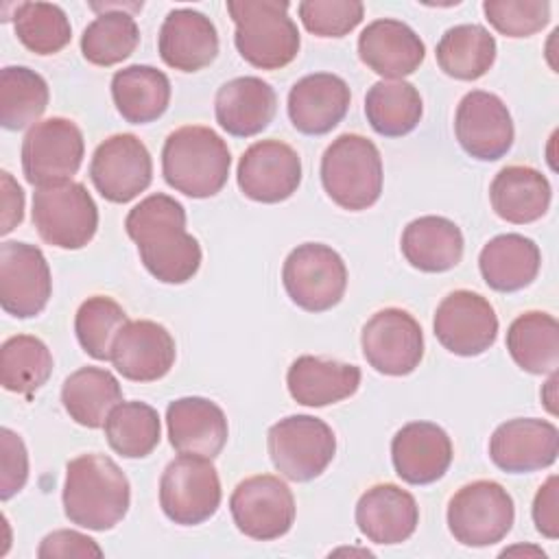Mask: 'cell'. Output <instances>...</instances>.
<instances>
[{
  "instance_id": "5bb4252c",
  "label": "cell",
  "mask_w": 559,
  "mask_h": 559,
  "mask_svg": "<svg viewBox=\"0 0 559 559\" xmlns=\"http://www.w3.org/2000/svg\"><path fill=\"white\" fill-rule=\"evenodd\" d=\"M90 179L103 199L111 203H129L151 186V153L133 133L109 135L92 155Z\"/></svg>"
},
{
  "instance_id": "8d00e7d4",
  "label": "cell",
  "mask_w": 559,
  "mask_h": 559,
  "mask_svg": "<svg viewBox=\"0 0 559 559\" xmlns=\"http://www.w3.org/2000/svg\"><path fill=\"white\" fill-rule=\"evenodd\" d=\"M127 4H105L81 35L83 57L100 68L116 66L133 55L140 44V28Z\"/></svg>"
},
{
  "instance_id": "603a6c76",
  "label": "cell",
  "mask_w": 559,
  "mask_h": 559,
  "mask_svg": "<svg viewBox=\"0 0 559 559\" xmlns=\"http://www.w3.org/2000/svg\"><path fill=\"white\" fill-rule=\"evenodd\" d=\"M166 428L170 445L179 454H199L207 459L221 454L229 435L223 408L199 395L170 402L166 408Z\"/></svg>"
},
{
  "instance_id": "484cf974",
  "label": "cell",
  "mask_w": 559,
  "mask_h": 559,
  "mask_svg": "<svg viewBox=\"0 0 559 559\" xmlns=\"http://www.w3.org/2000/svg\"><path fill=\"white\" fill-rule=\"evenodd\" d=\"M358 57L382 79H402L421 66L426 46L408 24L382 17L362 28L358 37Z\"/></svg>"
},
{
  "instance_id": "5b68a950",
  "label": "cell",
  "mask_w": 559,
  "mask_h": 559,
  "mask_svg": "<svg viewBox=\"0 0 559 559\" xmlns=\"http://www.w3.org/2000/svg\"><path fill=\"white\" fill-rule=\"evenodd\" d=\"M382 157L378 146L358 133H343L321 157V183L343 210L360 212L382 194Z\"/></svg>"
},
{
  "instance_id": "52a82bcc",
  "label": "cell",
  "mask_w": 559,
  "mask_h": 559,
  "mask_svg": "<svg viewBox=\"0 0 559 559\" xmlns=\"http://www.w3.org/2000/svg\"><path fill=\"white\" fill-rule=\"evenodd\" d=\"M33 225L44 242L81 249L98 229V207L79 181L39 186L33 192Z\"/></svg>"
},
{
  "instance_id": "7402d4cb",
  "label": "cell",
  "mask_w": 559,
  "mask_h": 559,
  "mask_svg": "<svg viewBox=\"0 0 559 559\" xmlns=\"http://www.w3.org/2000/svg\"><path fill=\"white\" fill-rule=\"evenodd\" d=\"M349 85L332 72H314L299 79L288 92V118L299 133H330L349 109Z\"/></svg>"
},
{
  "instance_id": "681fc988",
  "label": "cell",
  "mask_w": 559,
  "mask_h": 559,
  "mask_svg": "<svg viewBox=\"0 0 559 559\" xmlns=\"http://www.w3.org/2000/svg\"><path fill=\"white\" fill-rule=\"evenodd\" d=\"M555 389H557V371H552V373H550V380L544 384V391H542V400H544V404H546V408H548V413H550V415H557V406H555V402H557V397H555Z\"/></svg>"
},
{
  "instance_id": "f35d334b",
  "label": "cell",
  "mask_w": 559,
  "mask_h": 559,
  "mask_svg": "<svg viewBox=\"0 0 559 559\" xmlns=\"http://www.w3.org/2000/svg\"><path fill=\"white\" fill-rule=\"evenodd\" d=\"M103 428L109 448L124 459L148 456L162 439L157 411L151 404L138 400H122L118 406H114Z\"/></svg>"
},
{
  "instance_id": "3957f363",
  "label": "cell",
  "mask_w": 559,
  "mask_h": 559,
  "mask_svg": "<svg viewBox=\"0 0 559 559\" xmlns=\"http://www.w3.org/2000/svg\"><path fill=\"white\" fill-rule=\"evenodd\" d=\"M231 153L227 142L210 127L186 124L168 133L162 148L166 183L192 199L218 194L229 177Z\"/></svg>"
},
{
  "instance_id": "ffe728a7",
  "label": "cell",
  "mask_w": 559,
  "mask_h": 559,
  "mask_svg": "<svg viewBox=\"0 0 559 559\" xmlns=\"http://www.w3.org/2000/svg\"><path fill=\"white\" fill-rule=\"evenodd\" d=\"M177 358L170 332L151 319L127 321L111 345L116 371L133 382H155L164 378Z\"/></svg>"
},
{
  "instance_id": "f6af8a7d",
  "label": "cell",
  "mask_w": 559,
  "mask_h": 559,
  "mask_svg": "<svg viewBox=\"0 0 559 559\" xmlns=\"http://www.w3.org/2000/svg\"><path fill=\"white\" fill-rule=\"evenodd\" d=\"M28 480V452L17 432L0 430V498H13Z\"/></svg>"
},
{
  "instance_id": "b9f144b4",
  "label": "cell",
  "mask_w": 559,
  "mask_h": 559,
  "mask_svg": "<svg viewBox=\"0 0 559 559\" xmlns=\"http://www.w3.org/2000/svg\"><path fill=\"white\" fill-rule=\"evenodd\" d=\"M127 321V312L116 299L107 295H94L79 306L74 317V332L85 354L96 360H109L111 345Z\"/></svg>"
},
{
  "instance_id": "83f0119b",
  "label": "cell",
  "mask_w": 559,
  "mask_h": 559,
  "mask_svg": "<svg viewBox=\"0 0 559 559\" xmlns=\"http://www.w3.org/2000/svg\"><path fill=\"white\" fill-rule=\"evenodd\" d=\"M360 378L362 373L356 365L306 354L288 367L286 386L297 404L319 408L352 397L360 386Z\"/></svg>"
},
{
  "instance_id": "7dc6e473",
  "label": "cell",
  "mask_w": 559,
  "mask_h": 559,
  "mask_svg": "<svg viewBox=\"0 0 559 559\" xmlns=\"http://www.w3.org/2000/svg\"><path fill=\"white\" fill-rule=\"evenodd\" d=\"M557 476H548V480L537 489L535 500H533V522L535 528L548 537V539H557L559 537V513H557V504H559V491H557Z\"/></svg>"
},
{
  "instance_id": "f907efd6",
  "label": "cell",
  "mask_w": 559,
  "mask_h": 559,
  "mask_svg": "<svg viewBox=\"0 0 559 559\" xmlns=\"http://www.w3.org/2000/svg\"><path fill=\"white\" fill-rule=\"evenodd\" d=\"M513 552H533V555H537V557H546V552L544 550H539V548H522V546H515V548H507V550H502V557H507V555H513Z\"/></svg>"
},
{
  "instance_id": "6da1fadb",
  "label": "cell",
  "mask_w": 559,
  "mask_h": 559,
  "mask_svg": "<svg viewBox=\"0 0 559 559\" xmlns=\"http://www.w3.org/2000/svg\"><path fill=\"white\" fill-rule=\"evenodd\" d=\"M144 269L164 284H186L201 266V245L186 231V210L168 194L142 199L124 218Z\"/></svg>"
},
{
  "instance_id": "f546056e",
  "label": "cell",
  "mask_w": 559,
  "mask_h": 559,
  "mask_svg": "<svg viewBox=\"0 0 559 559\" xmlns=\"http://www.w3.org/2000/svg\"><path fill=\"white\" fill-rule=\"evenodd\" d=\"M539 266V247L522 234H500L491 238L478 255V269L485 284L498 293L526 288L537 277Z\"/></svg>"
},
{
  "instance_id": "ac0fdd59",
  "label": "cell",
  "mask_w": 559,
  "mask_h": 559,
  "mask_svg": "<svg viewBox=\"0 0 559 559\" xmlns=\"http://www.w3.org/2000/svg\"><path fill=\"white\" fill-rule=\"evenodd\" d=\"M454 133L461 148L480 162H496L507 155L515 138L507 105L485 90H472L461 98L454 114Z\"/></svg>"
},
{
  "instance_id": "277c9868",
  "label": "cell",
  "mask_w": 559,
  "mask_h": 559,
  "mask_svg": "<svg viewBox=\"0 0 559 559\" xmlns=\"http://www.w3.org/2000/svg\"><path fill=\"white\" fill-rule=\"evenodd\" d=\"M227 11L236 24L234 44L253 68L280 70L297 57L301 37L286 0H229Z\"/></svg>"
},
{
  "instance_id": "d6a6232c",
  "label": "cell",
  "mask_w": 559,
  "mask_h": 559,
  "mask_svg": "<svg viewBox=\"0 0 559 559\" xmlns=\"http://www.w3.org/2000/svg\"><path fill=\"white\" fill-rule=\"evenodd\" d=\"M507 349L513 362L528 373L542 376L557 371L559 365V323L550 312L528 310L513 319L507 330Z\"/></svg>"
},
{
  "instance_id": "9c48e42d",
  "label": "cell",
  "mask_w": 559,
  "mask_h": 559,
  "mask_svg": "<svg viewBox=\"0 0 559 559\" xmlns=\"http://www.w3.org/2000/svg\"><path fill=\"white\" fill-rule=\"evenodd\" d=\"M221 478L207 456L181 454L173 459L159 478V507L181 526L210 520L221 507Z\"/></svg>"
},
{
  "instance_id": "e0dca14e",
  "label": "cell",
  "mask_w": 559,
  "mask_h": 559,
  "mask_svg": "<svg viewBox=\"0 0 559 559\" xmlns=\"http://www.w3.org/2000/svg\"><path fill=\"white\" fill-rule=\"evenodd\" d=\"M236 179L247 199L280 203L290 199L301 183V157L282 140H260L242 153Z\"/></svg>"
},
{
  "instance_id": "74e56055",
  "label": "cell",
  "mask_w": 559,
  "mask_h": 559,
  "mask_svg": "<svg viewBox=\"0 0 559 559\" xmlns=\"http://www.w3.org/2000/svg\"><path fill=\"white\" fill-rule=\"evenodd\" d=\"M48 83L26 66H7L0 70V124L20 131L37 124L48 107Z\"/></svg>"
},
{
  "instance_id": "2e32d148",
  "label": "cell",
  "mask_w": 559,
  "mask_h": 559,
  "mask_svg": "<svg viewBox=\"0 0 559 559\" xmlns=\"http://www.w3.org/2000/svg\"><path fill=\"white\" fill-rule=\"evenodd\" d=\"M437 341L456 356H480L498 336L493 306L474 290H454L441 299L432 319Z\"/></svg>"
},
{
  "instance_id": "1f68e13d",
  "label": "cell",
  "mask_w": 559,
  "mask_h": 559,
  "mask_svg": "<svg viewBox=\"0 0 559 559\" xmlns=\"http://www.w3.org/2000/svg\"><path fill=\"white\" fill-rule=\"evenodd\" d=\"M111 98L127 122L148 124L168 109L170 81L153 66H127L111 76Z\"/></svg>"
},
{
  "instance_id": "7c38bea8",
  "label": "cell",
  "mask_w": 559,
  "mask_h": 559,
  "mask_svg": "<svg viewBox=\"0 0 559 559\" xmlns=\"http://www.w3.org/2000/svg\"><path fill=\"white\" fill-rule=\"evenodd\" d=\"M236 528L258 542H273L286 535L295 522V498L290 487L273 476L258 474L240 480L229 498Z\"/></svg>"
},
{
  "instance_id": "30bf717a",
  "label": "cell",
  "mask_w": 559,
  "mask_h": 559,
  "mask_svg": "<svg viewBox=\"0 0 559 559\" xmlns=\"http://www.w3.org/2000/svg\"><path fill=\"white\" fill-rule=\"evenodd\" d=\"M282 284L295 306L306 312L334 308L347 288L343 258L323 242L297 245L284 260Z\"/></svg>"
},
{
  "instance_id": "ee69618b",
  "label": "cell",
  "mask_w": 559,
  "mask_h": 559,
  "mask_svg": "<svg viewBox=\"0 0 559 559\" xmlns=\"http://www.w3.org/2000/svg\"><path fill=\"white\" fill-rule=\"evenodd\" d=\"M297 11L306 31L317 37H343L365 17V4L358 0H304Z\"/></svg>"
},
{
  "instance_id": "d590c367",
  "label": "cell",
  "mask_w": 559,
  "mask_h": 559,
  "mask_svg": "<svg viewBox=\"0 0 559 559\" xmlns=\"http://www.w3.org/2000/svg\"><path fill=\"white\" fill-rule=\"evenodd\" d=\"M496 39L480 24H456L448 28L437 44L439 68L459 81H476L489 72L496 61Z\"/></svg>"
},
{
  "instance_id": "bcb514c9",
  "label": "cell",
  "mask_w": 559,
  "mask_h": 559,
  "mask_svg": "<svg viewBox=\"0 0 559 559\" xmlns=\"http://www.w3.org/2000/svg\"><path fill=\"white\" fill-rule=\"evenodd\" d=\"M39 559H55V557H103V548L87 535L70 528L48 533L39 548Z\"/></svg>"
},
{
  "instance_id": "e575fe53",
  "label": "cell",
  "mask_w": 559,
  "mask_h": 559,
  "mask_svg": "<svg viewBox=\"0 0 559 559\" xmlns=\"http://www.w3.org/2000/svg\"><path fill=\"white\" fill-rule=\"evenodd\" d=\"M424 114L417 87L404 79H382L365 96V116L371 129L384 138L411 133Z\"/></svg>"
},
{
  "instance_id": "d4e9b609",
  "label": "cell",
  "mask_w": 559,
  "mask_h": 559,
  "mask_svg": "<svg viewBox=\"0 0 559 559\" xmlns=\"http://www.w3.org/2000/svg\"><path fill=\"white\" fill-rule=\"evenodd\" d=\"M356 524L358 531L373 544H402L419 524V507L413 493L406 489L393 483H380L369 487L358 498Z\"/></svg>"
},
{
  "instance_id": "9a60e30c",
  "label": "cell",
  "mask_w": 559,
  "mask_h": 559,
  "mask_svg": "<svg viewBox=\"0 0 559 559\" xmlns=\"http://www.w3.org/2000/svg\"><path fill=\"white\" fill-rule=\"evenodd\" d=\"M52 295V277L39 247L17 240L0 245V306L7 314L31 319Z\"/></svg>"
},
{
  "instance_id": "4316f807",
  "label": "cell",
  "mask_w": 559,
  "mask_h": 559,
  "mask_svg": "<svg viewBox=\"0 0 559 559\" xmlns=\"http://www.w3.org/2000/svg\"><path fill=\"white\" fill-rule=\"evenodd\" d=\"M275 109V90L260 76H236L223 83L214 98L216 122L234 138H251L264 131Z\"/></svg>"
},
{
  "instance_id": "d6986e66",
  "label": "cell",
  "mask_w": 559,
  "mask_h": 559,
  "mask_svg": "<svg viewBox=\"0 0 559 559\" xmlns=\"http://www.w3.org/2000/svg\"><path fill=\"white\" fill-rule=\"evenodd\" d=\"M559 430L548 419L518 417L500 424L489 439V456L509 474L546 469L557 461Z\"/></svg>"
},
{
  "instance_id": "7a4b0ae2",
  "label": "cell",
  "mask_w": 559,
  "mask_h": 559,
  "mask_svg": "<svg viewBox=\"0 0 559 559\" xmlns=\"http://www.w3.org/2000/svg\"><path fill=\"white\" fill-rule=\"evenodd\" d=\"M129 502V478L114 459L92 452L66 465L63 513L72 524L109 531L127 515Z\"/></svg>"
},
{
  "instance_id": "4dcf8cb0",
  "label": "cell",
  "mask_w": 559,
  "mask_h": 559,
  "mask_svg": "<svg viewBox=\"0 0 559 559\" xmlns=\"http://www.w3.org/2000/svg\"><path fill=\"white\" fill-rule=\"evenodd\" d=\"M463 234L445 216H419L402 231V253L406 262L424 273H443L463 258Z\"/></svg>"
},
{
  "instance_id": "8992f818",
  "label": "cell",
  "mask_w": 559,
  "mask_h": 559,
  "mask_svg": "<svg viewBox=\"0 0 559 559\" xmlns=\"http://www.w3.org/2000/svg\"><path fill=\"white\" fill-rule=\"evenodd\" d=\"M273 467L288 480L308 483L325 472L336 454L334 430L312 415H288L266 435Z\"/></svg>"
},
{
  "instance_id": "f1b7e54d",
  "label": "cell",
  "mask_w": 559,
  "mask_h": 559,
  "mask_svg": "<svg viewBox=\"0 0 559 559\" xmlns=\"http://www.w3.org/2000/svg\"><path fill=\"white\" fill-rule=\"evenodd\" d=\"M550 199V181L533 166H504L489 186L493 212L513 225L539 221L548 212Z\"/></svg>"
},
{
  "instance_id": "836d02e7",
  "label": "cell",
  "mask_w": 559,
  "mask_h": 559,
  "mask_svg": "<svg viewBox=\"0 0 559 559\" xmlns=\"http://www.w3.org/2000/svg\"><path fill=\"white\" fill-rule=\"evenodd\" d=\"M61 402L70 419L85 428H100L111 408L122 402L116 376L100 367H81L61 386Z\"/></svg>"
},
{
  "instance_id": "ba28073f",
  "label": "cell",
  "mask_w": 559,
  "mask_h": 559,
  "mask_svg": "<svg viewBox=\"0 0 559 559\" xmlns=\"http://www.w3.org/2000/svg\"><path fill=\"white\" fill-rule=\"evenodd\" d=\"M515 520L511 493L496 480L463 485L448 502V528L452 537L472 548H485L507 537Z\"/></svg>"
},
{
  "instance_id": "7bdbcfd3",
  "label": "cell",
  "mask_w": 559,
  "mask_h": 559,
  "mask_svg": "<svg viewBox=\"0 0 559 559\" xmlns=\"http://www.w3.org/2000/svg\"><path fill=\"white\" fill-rule=\"evenodd\" d=\"M487 22L504 37H531L550 22L546 0H485Z\"/></svg>"
},
{
  "instance_id": "cb8c5ba5",
  "label": "cell",
  "mask_w": 559,
  "mask_h": 559,
  "mask_svg": "<svg viewBox=\"0 0 559 559\" xmlns=\"http://www.w3.org/2000/svg\"><path fill=\"white\" fill-rule=\"evenodd\" d=\"M157 50L168 68L179 72L203 70L218 55L216 26L201 11L175 9L162 22Z\"/></svg>"
},
{
  "instance_id": "c3c4849f",
  "label": "cell",
  "mask_w": 559,
  "mask_h": 559,
  "mask_svg": "<svg viewBox=\"0 0 559 559\" xmlns=\"http://www.w3.org/2000/svg\"><path fill=\"white\" fill-rule=\"evenodd\" d=\"M0 190H2V223L0 234L7 236L13 231L22 218H24V190L20 183L11 177V173H0Z\"/></svg>"
},
{
  "instance_id": "8fae6325",
  "label": "cell",
  "mask_w": 559,
  "mask_h": 559,
  "mask_svg": "<svg viewBox=\"0 0 559 559\" xmlns=\"http://www.w3.org/2000/svg\"><path fill=\"white\" fill-rule=\"evenodd\" d=\"M85 140L70 118H46L33 124L22 140V170L35 188L72 181L81 168Z\"/></svg>"
},
{
  "instance_id": "44dd1931",
  "label": "cell",
  "mask_w": 559,
  "mask_h": 559,
  "mask_svg": "<svg viewBox=\"0 0 559 559\" xmlns=\"http://www.w3.org/2000/svg\"><path fill=\"white\" fill-rule=\"evenodd\" d=\"M454 450L448 432L432 421H411L402 426L391 441V461L395 474L408 485H430L439 480Z\"/></svg>"
},
{
  "instance_id": "60d3db41",
  "label": "cell",
  "mask_w": 559,
  "mask_h": 559,
  "mask_svg": "<svg viewBox=\"0 0 559 559\" xmlns=\"http://www.w3.org/2000/svg\"><path fill=\"white\" fill-rule=\"evenodd\" d=\"M13 28L22 46L35 55H55L72 39L66 11L52 2H20L13 13Z\"/></svg>"
},
{
  "instance_id": "4fadbf2b",
  "label": "cell",
  "mask_w": 559,
  "mask_h": 559,
  "mask_svg": "<svg viewBox=\"0 0 559 559\" xmlns=\"http://www.w3.org/2000/svg\"><path fill=\"white\" fill-rule=\"evenodd\" d=\"M360 347L378 373L408 376L424 358V332L411 312L382 308L362 325Z\"/></svg>"
},
{
  "instance_id": "ab89813d",
  "label": "cell",
  "mask_w": 559,
  "mask_h": 559,
  "mask_svg": "<svg viewBox=\"0 0 559 559\" xmlns=\"http://www.w3.org/2000/svg\"><path fill=\"white\" fill-rule=\"evenodd\" d=\"M52 373L48 345L31 334H15L0 347V382L17 395H33Z\"/></svg>"
}]
</instances>
